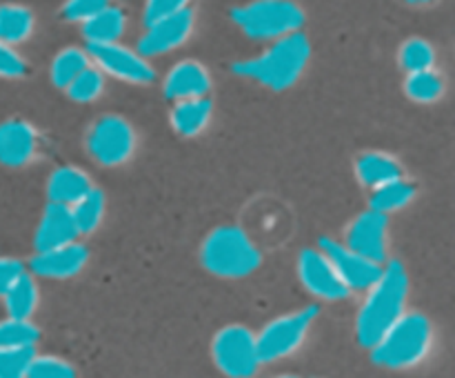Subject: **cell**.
<instances>
[{"mask_svg":"<svg viewBox=\"0 0 455 378\" xmlns=\"http://www.w3.org/2000/svg\"><path fill=\"white\" fill-rule=\"evenodd\" d=\"M409 294V276L398 261L382 267V274L367 289L363 305L355 318V336L358 342L371 350L404 314Z\"/></svg>","mask_w":455,"mask_h":378,"instance_id":"1","label":"cell"},{"mask_svg":"<svg viewBox=\"0 0 455 378\" xmlns=\"http://www.w3.org/2000/svg\"><path fill=\"white\" fill-rule=\"evenodd\" d=\"M309 58V38L302 31H296V34L274 40V44L267 47L260 56L234 62V74L274 92H283V89L293 87L298 78L305 74Z\"/></svg>","mask_w":455,"mask_h":378,"instance_id":"2","label":"cell"},{"mask_svg":"<svg viewBox=\"0 0 455 378\" xmlns=\"http://www.w3.org/2000/svg\"><path fill=\"white\" fill-rule=\"evenodd\" d=\"M434 329L427 316L404 311L403 318L371 347V360L385 369H411L429 356Z\"/></svg>","mask_w":455,"mask_h":378,"instance_id":"3","label":"cell"},{"mask_svg":"<svg viewBox=\"0 0 455 378\" xmlns=\"http://www.w3.org/2000/svg\"><path fill=\"white\" fill-rule=\"evenodd\" d=\"M204 269L218 278H244L262 265V253L240 227H216L200 249Z\"/></svg>","mask_w":455,"mask_h":378,"instance_id":"4","label":"cell"},{"mask_svg":"<svg viewBox=\"0 0 455 378\" xmlns=\"http://www.w3.org/2000/svg\"><path fill=\"white\" fill-rule=\"evenodd\" d=\"M231 20L253 40H278L300 31L305 12L293 0H251L231 9Z\"/></svg>","mask_w":455,"mask_h":378,"instance_id":"5","label":"cell"},{"mask_svg":"<svg viewBox=\"0 0 455 378\" xmlns=\"http://www.w3.org/2000/svg\"><path fill=\"white\" fill-rule=\"evenodd\" d=\"M315 316H318V307L309 305L269 320L256 334L262 363H275V360L289 358V356L296 354L305 345Z\"/></svg>","mask_w":455,"mask_h":378,"instance_id":"6","label":"cell"},{"mask_svg":"<svg viewBox=\"0 0 455 378\" xmlns=\"http://www.w3.org/2000/svg\"><path fill=\"white\" fill-rule=\"evenodd\" d=\"M212 358L229 378H253L260 369L256 334L244 325H227L212 341Z\"/></svg>","mask_w":455,"mask_h":378,"instance_id":"7","label":"cell"},{"mask_svg":"<svg viewBox=\"0 0 455 378\" xmlns=\"http://www.w3.org/2000/svg\"><path fill=\"white\" fill-rule=\"evenodd\" d=\"M87 151L102 167L124 165L136 151V132L120 116H102L89 127Z\"/></svg>","mask_w":455,"mask_h":378,"instance_id":"8","label":"cell"},{"mask_svg":"<svg viewBox=\"0 0 455 378\" xmlns=\"http://www.w3.org/2000/svg\"><path fill=\"white\" fill-rule=\"evenodd\" d=\"M298 276L300 283L309 294L320 301H345L349 296V287L342 283L340 274L336 271L333 262L329 261L323 249H302L298 256Z\"/></svg>","mask_w":455,"mask_h":378,"instance_id":"9","label":"cell"},{"mask_svg":"<svg viewBox=\"0 0 455 378\" xmlns=\"http://www.w3.org/2000/svg\"><path fill=\"white\" fill-rule=\"evenodd\" d=\"M87 53L98 69L124 83L149 84L156 76L145 56L123 47L120 43L87 44Z\"/></svg>","mask_w":455,"mask_h":378,"instance_id":"10","label":"cell"},{"mask_svg":"<svg viewBox=\"0 0 455 378\" xmlns=\"http://www.w3.org/2000/svg\"><path fill=\"white\" fill-rule=\"evenodd\" d=\"M320 249L329 256V261L333 262L336 271L340 274L342 283L349 287V292H367L382 274L380 262H373L369 258L360 256L354 249L347 247L345 243H338V240L323 238L320 240Z\"/></svg>","mask_w":455,"mask_h":378,"instance_id":"11","label":"cell"},{"mask_svg":"<svg viewBox=\"0 0 455 378\" xmlns=\"http://www.w3.org/2000/svg\"><path fill=\"white\" fill-rule=\"evenodd\" d=\"M194 22L191 9H182L173 16L151 22V25H147V31L142 34L140 43H138V53L145 58H154L173 52V49H178L189 40L191 31H194Z\"/></svg>","mask_w":455,"mask_h":378,"instance_id":"12","label":"cell"},{"mask_svg":"<svg viewBox=\"0 0 455 378\" xmlns=\"http://www.w3.org/2000/svg\"><path fill=\"white\" fill-rule=\"evenodd\" d=\"M387 221L385 213L367 209L354 218L345 231V245L360 256L385 265L387 261Z\"/></svg>","mask_w":455,"mask_h":378,"instance_id":"13","label":"cell"},{"mask_svg":"<svg viewBox=\"0 0 455 378\" xmlns=\"http://www.w3.org/2000/svg\"><path fill=\"white\" fill-rule=\"evenodd\" d=\"M38 132L22 118H9L0 123V165L4 167H27L38 156Z\"/></svg>","mask_w":455,"mask_h":378,"instance_id":"14","label":"cell"},{"mask_svg":"<svg viewBox=\"0 0 455 378\" xmlns=\"http://www.w3.org/2000/svg\"><path fill=\"white\" fill-rule=\"evenodd\" d=\"M89 261V252L84 245L69 243L62 247L47 249V252H36L29 261L31 274L40 278L67 280L78 276Z\"/></svg>","mask_w":455,"mask_h":378,"instance_id":"15","label":"cell"},{"mask_svg":"<svg viewBox=\"0 0 455 378\" xmlns=\"http://www.w3.org/2000/svg\"><path fill=\"white\" fill-rule=\"evenodd\" d=\"M78 229H76L74 216H71V207L58 203H49L44 207L43 216H40L38 227L34 234V247L36 252H47V249L62 247V245L76 243L78 238Z\"/></svg>","mask_w":455,"mask_h":378,"instance_id":"16","label":"cell"},{"mask_svg":"<svg viewBox=\"0 0 455 378\" xmlns=\"http://www.w3.org/2000/svg\"><path fill=\"white\" fill-rule=\"evenodd\" d=\"M164 96L169 101H191V98H207L212 89V76L198 60H182L173 67L163 83Z\"/></svg>","mask_w":455,"mask_h":378,"instance_id":"17","label":"cell"},{"mask_svg":"<svg viewBox=\"0 0 455 378\" xmlns=\"http://www.w3.org/2000/svg\"><path fill=\"white\" fill-rule=\"evenodd\" d=\"M92 189H93L92 178H89L83 169L74 167V165L58 167L47 181L49 203L67 205V207H71L74 203H78V200Z\"/></svg>","mask_w":455,"mask_h":378,"instance_id":"18","label":"cell"},{"mask_svg":"<svg viewBox=\"0 0 455 378\" xmlns=\"http://www.w3.org/2000/svg\"><path fill=\"white\" fill-rule=\"evenodd\" d=\"M355 176L369 189H378V187L387 185L403 178V167L394 156L385 154V151H367L355 160Z\"/></svg>","mask_w":455,"mask_h":378,"instance_id":"19","label":"cell"},{"mask_svg":"<svg viewBox=\"0 0 455 378\" xmlns=\"http://www.w3.org/2000/svg\"><path fill=\"white\" fill-rule=\"evenodd\" d=\"M212 114V101H207V98H191V101H178L169 118H172V127L180 136L194 138L209 127Z\"/></svg>","mask_w":455,"mask_h":378,"instance_id":"20","label":"cell"},{"mask_svg":"<svg viewBox=\"0 0 455 378\" xmlns=\"http://www.w3.org/2000/svg\"><path fill=\"white\" fill-rule=\"evenodd\" d=\"M124 25H127V18H124L123 9L109 4L100 13L83 22V36L87 44L118 43L120 36L124 34Z\"/></svg>","mask_w":455,"mask_h":378,"instance_id":"21","label":"cell"},{"mask_svg":"<svg viewBox=\"0 0 455 378\" xmlns=\"http://www.w3.org/2000/svg\"><path fill=\"white\" fill-rule=\"evenodd\" d=\"M34 31V16L27 7L22 4H0V43L9 44H20Z\"/></svg>","mask_w":455,"mask_h":378,"instance_id":"22","label":"cell"},{"mask_svg":"<svg viewBox=\"0 0 455 378\" xmlns=\"http://www.w3.org/2000/svg\"><path fill=\"white\" fill-rule=\"evenodd\" d=\"M40 301L38 285H36L34 276L25 274L16 280V283L9 287V292L3 296L4 310H7V316L12 318H29L36 311Z\"/></svg>","mask_w":455,"mask_h":378,"instance_id":"23","label":"cell"},{"mask_svg":"<svg viewBox=\"0 0 455 378\" xmlns=\"http://www.w3.org/2000/svg\"><path fill=\"white\" fill-rule=\"evenodd\" d=\"M89 65H92V58H89V53L84 52V49H62L52 62V83L56 84V87L67 89Z\"/></svg>","mask_w":455,"mask_h":378,"instance_id":"24","label":"cell"},{"mask_svg":"<svg viewBox=\"0 0 455 378\" xmlns=\"http://www.w3.org/2000/svg\"><path fill=\"white\" fill-rule=\"evenodd\" d=\"M71 216H74L76 229H78L80 236L93 234L100 227L102 216H105V196H102V191L96 189V187L87 191L78 203L71 205Z\"/></svg>","mask_w":455,"mask_h":378,"instance_id":"25","label":"cell"},{"mask_svg":"<svg viewBox=\"0 0 455 378\" xmlns=\"http://www.w3.org/2000/svg\"><path fill=\"white\" fill-rule=\"evenodd\" d=\"M413 198H416V187L400 178V181L387 182V185L373 189L371 209L389 216V213L400 212V209L407 207Z\"/></svg>","mask_w":455,"mask_h":378,"instance_id":"26","label":"cell"},{"mask_svg":"<svg viewBox=\"0 0 455 378\" xmlns=\"http://www.w3.org/2000/svg\"><path fill=\"white\" fill-rule=\"evenodd\" d=\"M38 341L40 332L29 318L7 316L0 320V350H25V347H36Z\"/></svg>","mask_w":455,"mask_h":378,"instance_id":"27","label":"cell"},{"mask_svg":"<svg viewBox=\"0 0 455 378\" xmlns=\"http://www.w3.org/2000/svg\"><path fill=\"white\" fill-rule=\"evenodd\" d=\"M404 92L416 102H435L444 93V80L435 69L416 71L407 76Z\"/></svg>","mask_w":455,"mask_h":378,"instance_id":"28","label":"cell"},{"mask_svg":"<svg viewBox=\"0 0 455 378\" xmlns=\"http://www.w3.org/2000/svg\"><path fill=\"white\" fill-rule=\"evenodd\" d=\"M435 52L427 40L422 38H409L400 49V65L407 74H416V71L434 69Z\"/></svg>","mask_w":455,"mask_h":378,"instance_id":"29","label":"cell"},{"mask_svg":"<svg viewBox=\"0 0 455 378\" xmlns=\"http://www.w3.org/2000/svg\"><path fill=\"white\" fill-rule=\"evenodd\" d=\"M65 92L76 102H93L105 92V76L96 65H89Z\"/></svg>","mask_w":455,"mask_h":378,"instance_id":"30","label":"cell"},{"mask_svg":"<svg viewBox=\"0 0 455 378\" xmlns=\"http://www.w3.org/2000/svg\"><path fill=\"white\" fill-rule=\"evenodd\" d=\"M27 378H76V372L67 360L58 358V356L36 354L27 369Z\"/></svg>","mask_w":455,"mask_h":378,"instance_id":"31","label":"cell"},{"mask_svg":"<svg viewBox=\"0 0 455 378\" xmlns=\"http://www.w3.org/2000/svg\"><path fill=\"white\" fill-rule=\"evenodd\" d=\"M36 347L25 350H0V378H27Z\"/></svg>","mask_w":455,"mask_h":378,"instance_id":"32","label":"cell"},{"mask_svg":"<svg viewBox=\"0 0 455 378\" xmlns=\"http://www.w3.org/2000/svg\"><path fill=\"white\" fill-rule=\"evenodd\" d=\"M109 4L111 0H67L62 4V18L69 22H87Z\"/></svg>","mask_w":455,"mask_h":378,"instance_id":"33","label":"cell"},{"mask_svg":"<svg viewBox=\"0 0 455 378\" xmlns=\"http://www.w3.org/2000/svg\"><path fill=\"white\" fill-rule=\"evenodd\" d=\"M191 0H147L145 3V25L160 20V18L173 16V13L189 9Z\"/></svg>","mask_w":455,"mask_h":378,"instance_id":"34","label":"cell"},{"mask_svg":"<svg viewBox=\"0 0 455 378\" xmlns=\"http://www.w3.org/2000/svg\"><path fill=\"white\" fill-rule=\"evenodd\" d=\"M27 71L20 53L9 44L0 43V78H22Z\"/></svg>","mask_w":455,"mask_h":378,"instance_id":"35","label":"cell"},{"mask_svg":"<svg viewBox=\"0 0 455 378\" xmlns=\"http://www.w3.org/2000/svg\"><path fill=\"white\" fill-rule=\"evenodd\" d=\"M27 269L18 258L0 256V298L9 292L13 283H16L20 276H25Z\"/></svg>","mask_w":455,"mask_h":378,"instance_id":"36","label":"cell"},{"mask_svg":"<svg viewBox=\"0 0 455 378\" xmlns=\"http://www.w3.org/2000/svg\"><path fill=\"white\" fill-rule=\"evenodd\" d=\"M404 3H409V4H429V3H434V0H404Z\"/></svg>","mask_w":455,"mask_h":378,"instance_id":"37","label":"cell"},{"mask_svg":"<svg viewBox=\"0 0 455 378\" xmlns=\"http://www.w3.org/2000/svg\"><path fill=\"white\" fill-rule=\"evenodd\" d=\"M275 378H298V376H293V374H283V376H275Z\"/></svg>","mask_w":455,"mask_h":378,"instance_id":"38","label":"cell"}]
</instances>
